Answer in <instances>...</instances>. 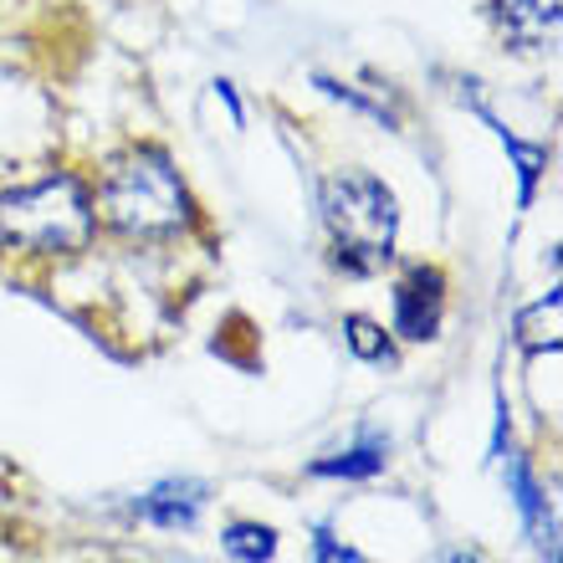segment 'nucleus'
<instances>
[{"label": "nucleus", "instance_id": "obj_8", "mask_svg": "<svg viewBox=\"0 0 563 563\" xmlns=\"http://www.w3.org/2000/svg\"><path fill=\"white\" fill-rule=\"evenodd\" d=\"M559 308H563V297L549 292L543 302H533V308H522L518 312V343L522 349H559Z\"/></svg>", "mask_w": 563, "mask_h": 563}, {"label": "nucleus", "instance_id": "obj_2", "mask_svg": "<svg viewBox=\"0 0 563 563\" xmlns=\"http://www.w3.org/2000/svg\"><path fill=\"white\" fill-rule=\"evenodd\" d=\"M98 210L77 175H46L0 195V236L31 256H73L92 246Z\"/></svg>", "mask_w": 563, "mask_h": 563}, {"label": "nucleus", "instance_id": "obj_6", "mask_svg": "<svg viewBox=\"0 0 563 563\" xmlns=\"http://www.w3.org/2000/svg\"><path fill=\"white\" fill-rule=\"evenodd\" d=\"M507 487H512V503H518L522 522H528V533H533V549L549 563H559V522H553L549 497H543V487L533 482V472H528L522 456H507Z\"/></svg>", "mask_w": 563, "mask_h": 563}, {"label": "nucleus", "instance_id": "obj_3", "mask_svg": "<svg viewBox=\"0 0 563 563\" xmlns=\"http://www.w3.org/2000/svg\"><path fill=\"white\" fill-rule=\"evenodd\" d=\"M323 225L333 241V262L364 277L395 256L400 210L385 179H374L369 169H339L323 179Z\"/></svg>", "mask_w": 563, "mask_h": 563}, {"label": "nucleus", "instance_id": "obj_4", "mask_svg": "<svg viewBox=\"0 0 563 563\" xmlns=\"http://www.w3.org/2000/svg\"><path fill=\"white\" fill-rule=\"evenodd\" d=\"M445 312V277L435 267H410L395 287V333L410 343L435 339Z\"/></svg>", "mask_w": 563, "mask_h": 563}, {"label": "nucleus", "instance_id": "obj_11", "mask_svg": "<svg viewBox=\"0 0 563 563\" xmlns=\"http://www.w3.org/2000/svg\"><path fill=\"white\" fill-rule=\"evenodd\" d=\"M379 466H385V441H369V445L343 451V456L312 461V476H374Z\"/></svg>", "mask_w": 563, "mask_h": 563}, {"label": "nucleus", "instance_id": "obj_9", "mask_svg": "<svg viewBox=\"0 0 563 563\" xmlns=\"http://www.w3.org/2000/svg\"><path fill=\"white\" fill-rule=\"evenodd\" d=\"M492 129H497V139H503L507 144V154H512V159H518V206H533V190H538V175H543V169H549V148L543 144H522L518 134H507L503 123H492Z\"/></svg>", "mask_w": 563, "mask_h": 563}, {"label": "nucleus", "instance_id": "obj_10", "mask_svg": "<svg viewBox=\"0 0 563 563\" xmlns=\"http://www.w3.org/2000/svg\"><path fill=\"white\" fill-rule=\"evenodd\" d=\"M221 543H225V553L241 563H267L272 553H277V533H272L267 522H231L221 533Z\"/></svg>", "mask_w": 563, "mask_h": 563}, {"label": "nucleus", "instance_id": "obj_1", "mask_svg": "<svg viewBox=\"0 0 563 563\" xmlns=\"http://www.w3.org/2000/svg\"><path fill=\"white\" fill-rule=\"evenodd\" d=\"M92 210L119 236H134V241H164L195 225L190 190H185V179L175 175V164L164 159L159 148H134V154L108 164Z\"/></svg>", "mask_w": 563, "mask_h": 563}, {"label": "nucleus", "instance_id": "obj_15", "mask_svg": "<svg viewBox=\"0 0 563 563\" xmlns=\"http://www.w3.org/2000/svg\"><path fill=\"white\" fill-rule=\"evenodd\" d=\"M451 563H476V559H472V553H451Z\"/></svg>", "mask_w": 563, "mask_h": 563}, {"label": "nucleus", "instance_id": "obj_7", "mask_svg": "<svg viewBox=\"0 0 563 563\" xmlns=\"http://www.w3.org/2000/svg\"><path fill=\"white\" fill-rule=\"evenodd\" d=\"M200 507H206V482H159L148 497H139L134 512L154 528H190Z\"/></svg>", "mask_w": 563, "mask_h": 563}, {"label": "nucleus", "instance_id": "obj_14", "mask_svg": "<svg viewBox=\"0 0 563 563\" xmlns=\"http://www.w3.org/2000/svg\"><path fill=\"white\" fill-rule=\"evenodd\" d=\"M216 92L225 98V108H231V119L241 123V103H236V92H231V82H216Z\"/></svg>", "mask_w": 563, "mask_h": 563}, {"label": "nucleus", "instance_id": "obj_12", "mask_svg": "<svg viewBox=\"0 0 563 563\" xmlns=\"http://www.w3.org/2000/svg\"><path fill=\"white\" fill-rule=\"evenodd\" d=\"M343 333H349V349H354L358 358H369V364L389 358V333L374 323V318H349V323H343Z\"/></svg>", "mask_w": 563, "mask_h": 563}, {"label": "nucleus", "instance_id": "obj_5", "mask_svg": "<svg viewBox=\"0 0 563 563\" xmlns=\"http://www.w3.org/2000/svg\"><path fill=\"white\" fill-rule=\"evenodd\" d=\"M492 21L512 52H549L559 42V0H492Z\"/></svg>", "mask_w": 563, "mask_h": 563}, {"label": "nucleus", "instance_id": "obj_13", "mask_svg": "<svg viewBox=\"0 0 563 563\" xmlns=\"http://www.w3.org/2000/svg\"><path fill=\"white\" fill-rule=\"evenodd\" d=\"M312 563H369V559L354 553L349 543H339L328 528H318V533H312Z\"/></svg>", "mask_w": 563, "mask_h": 563}]
</instances>
